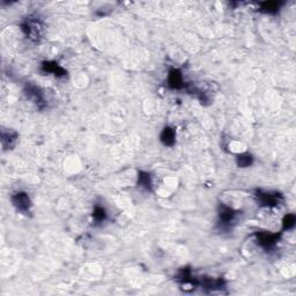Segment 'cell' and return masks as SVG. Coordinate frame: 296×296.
I'll return each mask as SVG.
<instances>
[{
	"label": "cell",
	"mask_w": 296,
	"mask_h": 296,
	"mask_svg": "<svg viewBox=\"0 0 296 296\" xmlns=\"http://www.w3.org/2000/svg\"><path fill=\"white\" fill-rule=\"evenodd\" d=\"M21 30L26 37L34 43H38L43 38L44 25L43 21L37 14H30L21 22Z\"/></svg>",
	"instance_id": "6da1fadb"
},
{
	"label": "cell",
	"mask_w": 296,
	"mask_h": 296,
	"mask_svg": "<svg viewBox=\"0 0 296 296\" xmlns=\"http://www.w3.org/2000/svg\"><path fill=\"white\" fill-rule=\"evenodd\" d=\"M23 94H25V96L29 101H32L36 107L40 109V110L44 109L48 105L47 101H45L43 90L34 83L27 82L25 87H23Z\"/></svg>",
	"instance_id": "7a4b0ae2"
},
{
	"label": "cell",
	"mask_w": 296,
	"mask_h": 296,
	"mask_svg": "<svg viewBox=\"0 0 296 296\" xmlns=\"http://www.w3.org/2000/svg\"><path fill=\"white\" fill-rule=\"evenodd\" d=\"M219 222H217V227L220 230H229L231 228V223L236 220L238 212L234 208L227 206L225 204L219 205Z\"/></svg>",
	"instance_id": "3957f363"
},
{
	"label": "cell",
	"mask_w": 296,
	"mask_h": 296,
	"mask_svg": "<svg viewBox=\"0 0 296 296\" xmlns=\"http://www.w3.org/2000/svg\"><path fill=\"white\" fill-rule=\"evenodd\" d=\"M256 199L261 206L277 207L283 202V197L279 192H267L263 190H256Z\"/></svg>",
	"instance_id": "277c9868"
},
{
	"label": "cell",
	"mask_w": 296,
	"mask_h": 296,
	"mask_svg": "<svg viewBox=\"0 0 296 296\" xmlns=\"http://www.w3.org/2000/svg\"><path fill=\"white\" fill-rule=\"evenodd\" d=\"M12 204L16 208L17 212L22 214H29L32 210V200H30L28 193L26 192H15L11 197Z\"/></svg>",
	"instance_id": "5b68a950"
},
{
	"label": "cell",
	"mask_w": 296,
	"mask_h": 296,
	"mask_svg": "<svg viewBox=\"0 0 296 296\" xmlns=\"http://www.w3.org/2000/svg\"><path fill=\"white\" fill-rule=\"evenodd\" d=\"M257 242L261 246L263 249L266 251H271L276 247L278 241L280 238V234H271L267 231H257L255 234Z\"/></svg>",
	"instance_id": "8992f818"
},
{
	"label": "cell",
	"mask_w": 296,
	"mask_h": 296,
	"mask_svg": "<svg viewBox=\"0 0 296 296\" xmlns=\"http://www.w3.org/2000/svg\"><path fill=\"white\" fill-rule=\"evenodd\" d=\"M168 87L170 89H185V81H184L183 74L182 72H181V69L178 68H171L170 71H169L168 74Z\"/></svg>",
	"instance_id": "52a82bcc"
},
{
	"label": "cell",
	"mask_w": 296,
	"mask_h": 296,
	"mask_svg": "<svg viewBox=\"0 0 296 296\" xmlns=\"http://www.w3.org/2000/svg\"><path fill=\"white\" fill-rule=\"evenodd\" d=\"M41 71L43 72V73L52 74L57 78L65 77V75L67 74L66 69L63 68L62 66L56 62H43L41 65Z\"/></svg>",
	"instance_id": "ba28073f"
},
{
	"label": "cell",
	"mask_w": 296,
	"mask_h": 296,
	"mask_svg": "<svg viewBox=\"0 0 296 296\" xmlns=\"http://www.w3.org/2000/svg\"><path fill=\"white\" fill-rule=\"evenodd\" d=\"M17 138H19V134L17 132H15L14 130L11 129H2L1 130V145L2 148L5 150L12 149L16 144Z\"/></svg>",
	"instance_id": "9c48e42d"
},
{
	"label": "cell",
	"mask_w": 296,
	"mask_h": 296,
	"mask_svg": "<svg viewBox=\"0 0 296 296\" xmlns=\"http://www.w3.org/2000/svg\"><path fill=\"white\" fill-rule=\"evenodd\" d=\"M160 140L164 146H174L175 143H176V131H175V129L170 128V126H165L162 130L161 134H160Z\"/></svg>",
	"instance_id": "30bf717a"
},
{
	"label": "cell",
	"mask_w": 296,
	"mask_h": 296,
	"mask_svg": "<svg viewBox=\"0 0 296 296\" xmlns=\"http://www.w3.org/2000/svg\"><path fill=\"white\" fill-rule=\"evenodd\" d=\"M283 5V2H277V1H265L259 4V12L262 13L267 14H276L279 12L280 7Z\"/></svg>",
	"instance_id": "8fae6325"
},
{
	"label": "cell",
	"mask_w": 296,
	"mask_h": 296,
	"mask_svg": "<svg viewBox=\"0 0 296 296\" xmlns=\"http://www.w3.org/2000/svg\"><path fill=\"white\" fill-rule=\"evenodd\" d=\"M138 185L147 191H152L153 190V181L150 174L147 171H139L138 173Z\"/></svg>",
	"instance_id": "7c38bea8"
},
{
	"label": "cell",
	"mask_w": 296,
	"mask_h": 296,
	"mask_svg": "<svg viewBox=\"0 0 296 296\" xmlns=\"http://www.w3.org/2000/svg\"><path fill=\"white\" fill-rule=\"evenodd\" d=\"M93 220H94L95 226L98 225H102L105 220H107V212H105V210L102 206H99V205H96L94 207V211H93Z\"/></svg>",
	"instance_id": "4fadbf2b"
},
{
	"label": "cell",
	"mask_w": 296,
	"mask_h": 296,
	"mask_svg": "<svg viewBox=\"0 0 296 296\" xmlns=\"http://www.w3.org/2000/svg\"><path fill=\"white\" fill-rule=\"evenodd\" d=\"M253 163V156L249 153L238 154L236 158V164L240 168H247Z\"/></svg>",
	"instance_id": "5bb4252c"
},
{
	"label": "cell",
	"mask_w": 296,
	"mask_h": 296,
	"mask_svg": "<svg viewBox=\"0 0 296 296\" xmlns=\"http://www.w3.org/2000/svg\"><path fill=\"white\" fill-rule=\"evenodd\" d=\"M295 222H296L295 216L293 215V214H288V215L285 216V219H283L282 221V229L283 230H289V229L294 227Z\"/></svg>",
	"instance_id": "9a60e30c"
}]
</instances>
